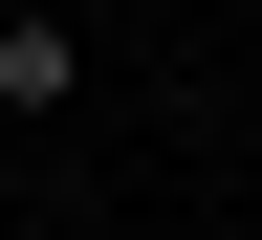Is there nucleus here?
Instances as JSON below:
<instances>
[{
    "label": "nucleus",
    "mask_w": 262,
    "mask_h": 240,
    "mask_svg": "<svg viewBox=\"0 0 262 240\" xmlns=\"http://www.w3.org/2000/svg\"><path fill=\"white\" fill-rule=\"evenodd\" d=\"M66 88H88V44H66V22H22V0H0V110H66Z\"/></svg>",
    "instance_id": "1"
}]
</instances>
